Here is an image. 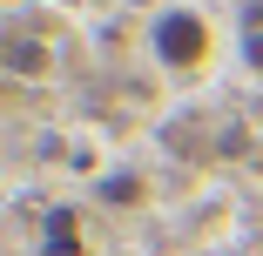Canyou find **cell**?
Here are the masks:
<instances>
[{
  "label": "cell",
  "instance_id": "cell-1",
  "mask_svg": "<svg viewBox=\"0 0 263 256\" xmlns=\"http://www.w3.org/2000/svg\"><path fill=\"white\" fill-rule=\"evenodd\" d=\"M148 54L162 61L169 74H196L209 54H216V34H209V21L196 7H162L148 21Z\"/></svg>",
  "mask_w": 263,
  "mask_h": 256
},
{
  "label": "cell",
  "instance_id": "cell-2",
  "mask_svg": "<svg viewBox=\"0 0 263 256\" xmlns=\"http://www.w3.org/2000/svg\"><path fill=\"white\" fill-rule=\"evenodd\" d=\"M41 256H88L74 209H47V223H41Z\"/></svg>",
  "mask_w": 263,
  "mask_h": 256
},
{
  "label": "cell",
  "instance_id": "cell-3",
  "mask_svg": "<svg viewBox=\"0 0 263 256\" xmlns=\"http://www.w3.org/2000/svg\"><path fill=\"white\" fill-rule=\"evenodd\" d=\"M7 68H14V74H47V47H34V41H7Z\"/></svg>",
  "mask_w": 263,
  "mask_h": 256
},
{
  "label": "cell",
  "instance_id": "cell-4",
  "mask_svg": "<svg viewBox=\"0 0 263 256\" xmlns=\"http://www.w3.org/2000/svg\"><path fill=\"white\" fill-rule=\"evenodd\" d=\"M101 202H142V175H128V169H115V175H101Z\"/></svg>",
  "mask_w": 263,
  "mask_h": 256
},
{
  "label": "cell",
  "instance_id": "cell-5",
  "mask_svg": "<svg viewBox=\"0 0 263 256\" xmlns=\"http://www.w3.org/2000/svg\"><path fill=\"white\" fill-rule=\"evenodd\" d=\"M243 61H250V68L263 74V34H250V41H243Z\"/></svg>",
  "mask_w": 263,
  "mask_h": 256
}]
</instances>
